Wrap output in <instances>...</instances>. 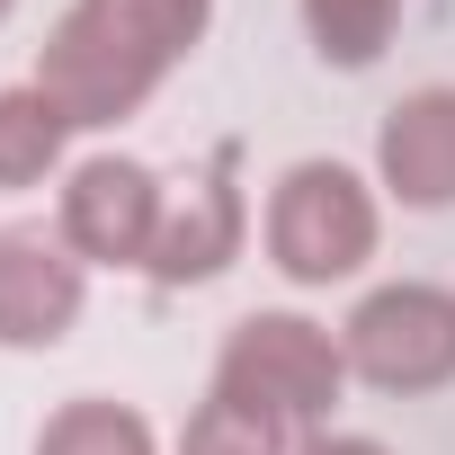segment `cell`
<instances>
[{
  "instance_id": "cell-1",
  "label": "cell",
  "mask_w": 455,
  "mask_h": 455,
  "mask_svg": "<svg viewBox=\"0 0 455 455\" xmlns=\"http://www.w3.org/2000/svg\"><path fill=\"white\" fill-rule=\"evenodd\" d=\"M259 251L304 295H331V286L366 277V259L384 251V188L339 152L286 161L268 205H259Z\"/></svg>"
},
{
  "instance_id": "cell-2",
  "label": "cell",
  "mask_w": 455,
  "mask_h": 455,
  "mask_svg": "<svg viewBox=\"0 0 455 455\" xmlns=\"http://www.w3.org/2000/svg\"><path fill=\"white\" fill-rule=\"evenodd\" d=\"M348 384H357V375H348L339 331L313 322V313H295V304H268V313H242L233 331H223L205 393H223V402L277 419V428L304 446V437H322V428L339 419Z\"/></svg>"
},
{
  "instance_id": "cell-3",
  "label": "cell",
  "mask_w": 455,
  "mask_h": 455,
  "mask_svg": "<svg viewBox=\"0 0 455 455\" xmlns=\"http://www.w3.org/2000/svg\"><path fill=\"white\" fill-rule=\"evenodd\" d=\"M339 348L366 393H393V402L446 393L455 384V286H428V277L366 286L339 322Z\"/></svg>"
},
{
  "instance_id": "cell-4",
  "label": "cell",
  "mask_w": 455,
  "mask_h": 455,
  "mask_svg": "<svg viewBox=\"0 0 455 455\" xmlns=\"http://www.w3.org/2000/svg\"><path fill=\"white\" fill-rule=\"evenodd\" d=\"M170 223V179L134 152H81L54 188V233L81 251V268L99 277H143Z\"/></svg>"
},
{
  "instance_id": "cell-5",
  "label": "cell",
  "mask_w": 455,
  "mask_h": 455,
  "mask_svg": "<svg viewBox=\"0 0 455 455\" xmlns=\"http://www.w3.org/2000/svg\"><path fill=\"white\" fill-rule=\"evenodd\" d=\"M90 313V268L54 223H0V348L45 357L81 331Z\"/></svg>"
},
{
  "instance_id": "cell-6",
  "label": "cell",
  "mask_w": 455,
  "mask_h": 455,
  "mask_svg": "<svg viewBox=\"0 0 455 455\" xmlns=\"http://www.w3.org/2000/svg\"><path fill=\"white\" fill-rule=\"evenodd\" d=\"M251 251V196H242V143H214V161L170 188V223H161V251H152V286L179 295V286H214Z\"/></svg>"
},
{
  "instance_id": "cell-7",
  "label": "cell",
  "mask_w": 455,
  "mask_h": 455,
  "mask_svg": "<svg viewBox=\"0 0 455 455\" xmlns=\"http://www.w3.org/2000/svg\"><path fill=\"white\" fill-rule=\"evenodd\" d=\"M375 188L402 214H455V81H419L375 116Z\"/></svg>"
},
{
  "instance_id": "cell-8",
  "label": "cell",
  "mask_w": 455,
  "mask_h": 455,
  "mask_svg": "<svg viewBox=\"0 0 455 455\" xmlns=\"http://www.w3.org/2000/svg\"><path fill=\"white\" fill-rule=\"evenodd\" d=\"M72 19L99 28L134 72L170 81V72L196 63V45L214 36V0H72Z\"/></svg>"
},
{
  "instance_id": "cell-9",
  "label": "cell",
  "mask_w": 455,
  "mask_h": 455,
  "mask_svg": "<svg viewBox=\"0 0 455 455\" xmlns=\"http://www.w3.org/2000/svg\"><path fill=\"white\" fill-rule=\"evenodd\" d=\"M72 116L36 90V81H0V196H28L45 179L72 170Z\"/></svg>"
},
{
  "instance_id": "cell-10",
  "label": "cell",
  "mask_w": 455,
  "mask_h": 455,
  "mask_svg": "<svg viewBox=\"0 0 455 455\" xmlns=\"http://www.w3.org/2000/svg\"><path fill=\"white\" fill-rule=\"evenodd\" d=\"M36 455H161V437H152V419H143L134 402L72 393V402H54V411H45Z\"/></svg>"
},
{
  "instance_id": "cell-11",
  "label": "cell",
  "mask_w": 455,
  "mask_h": 455,
  "mask_svg": "<svg viewBox=\"0 0 455 455\" xmlns=\"http://www.w3.org/2000/svg\"><path fill=\"white\" fill-rule=\"evenodd\" d=\"M402 10L411 0H304V36L331 72H366V63H384Z\"/></svg>"
},
{
  "instance_id": "cell-12",
  "label": "cell",
  "mask_w": 455,
  "mask_h": 455,
  "mask_svg": "<svg viewBox=\"0 0 455 455\" xmlns=\"http://www.w3.org/2000/svg\"><path fill=\"white\" fill-rule=\"evenodd\" d=\"M170 455H295V437H286L277 419L242 411V402L205 393V402L188 411V428H179V446H170Z\"/></svg>"
},
{
  "instance_id": "cell-13",
  "label": "cell",
  "mask_w": 455,
  "mask_h": 455,
  "mask_svg": "<svg viewBox=\"0 0 455 455\" xmlns=\"http://www.w3.org/2000/svg\"><path fill=\"white\" fill-rule=\"evenodd\" d=\"M295 455H393L384 437H366V428H322V437H304Z\"/></svg>"
},
{
  "instance_id": "cell-14",
  "label": "cell",
  "mask_w": 455,
  "mask_h": 455,
  "mask_svg": "<svg viewBox=\"0 0 455 455\" xmlns=\"http://www.w3.org/2000/svg\"><path fill=\"white\" fill-rule=\"evenodd\" d=\"M10 19H19V0H0V28H10Z\"/></svg>"
}]
</instances>
